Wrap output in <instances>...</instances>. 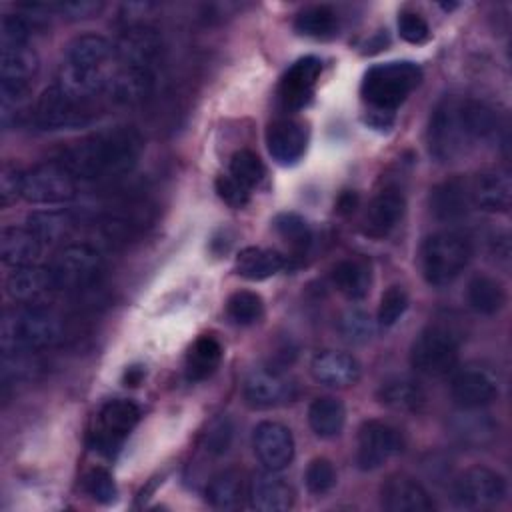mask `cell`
Returning a JSON list of instances; mask_svg holds the SVG:
<instances>
[{"label": "cell", "instance_id": "cell-1", "mask_svg": "<svg viewBox=\"0 0 512 512\" xmlns=\"http://www.w3.org/2000/svg\"><path fill=\"white\" fill-rule=\"evenodd\" d=\"M142 148L140 134L134 128L120 126L72 142L60 152L58 162L76 180H112L136 166Z\"/></svg>", "mask_w": 512, "mask_h": 512}, {"label": "cell", "instance_id": "cell-2", "mask_svg": "<svg viewBox=\"0 0 512 512\" xmlns=\"http://www.w3.org/2000/svg\"><path fill=\"white\" fill-rule=\"evenodd\" d=\"M2 348L36 352L60 344L66 336V322L42 304H16L2 318Z\"/></svg>", "mask_w": 512, "mask_h": 512}, {"label": "cell", "instance_id": "cell-3", "mask_svg": "<svg viewBox=\"0 0 512 512\" xmlns=\"http://www.w3.org/2000/svg\"><path fill=\"white\" fill-rule=\"evenodd\" d=\"M422 70L410 60L376 64L366 70L360 86L362 100L376 112L390 114L420 84Z\"/></svg>", "mask_w": 512, "mask_h": 512}, {"label": "cell", "instance_id": "cell-4", "mask_svg": "<svg viewBox=\"0 0 512 512\" xmlns=\"http://www.w3.org/2000/svg\"><path fill=\"white\" fill-rule=\"evenodd\" d=\"M472 258L470 238L456 230L430 234L420 250L422 274L432 286H446L456 280Z\"/></svg>", "mask_w": 512, "mask_h": 512}, {"label": "cell", "instance_id": "cell-5", "mask_svg": "<svg viewBox=\"0 0 512 512\" xmlns=\"http://www.w3.org/2000/svg\"><path fill=\"white\" fill-rule=\"evenodd\" d=\"M48 268L58 290L86 292L100 282L104 274V260L90 244H66L56 252Z\"/></svg>", "mask_w": 512, "mask_h": 512}, {"label": "cell", "instance_id": "cell-6", "mask_svg": "<svg viewBox=\"0 0 512 512\" xmlns=\"http://www.w3.org/2000/svg\"><path fill=\"white\" fill-rule=\"evenodd\" d=\"M458 338L446 326L424 328L410 348V364L418 374L444 376L458 362Z\"/></svg>", "mask_w": 512, "mask_h": 512}, {"label": "cell", "instance_id": "cell-7", "mask_svg": "<svg viewBox=\"0 0 512 512\" xmlns=\"http://www.w3.org/2000/svg\"><path fill=\"white\" fill-rule=\"evenodd\" d=\"M426 142L430 154L438 162L456 160L470 144L462 126L458 98H444L434 106L428 120Z\"/></svg>", "mask_w": 512, "mask_h": 512}, {"label": "cell", "instance_id": "cell-8", "mask_svg": "<svg viewBox=\"0 0 512 512\" xmlns=\"http://www.w3.org/2000/svg\"><path fill=\"white\" fill-rule=\"evenodd\" d=\"M94 104L72 98L56 84L46 88L34 106V124L40 130H70L90 124L96 116Z\"/></svg>", "mask_w": 512, "mask_h": 512}, {"label": "cell", "instance_id": "cell-9", "mask_svg": "<svg viewBox=\"0 0 512 512\" xmlns=\"http://www.w3.org/2000/svg\"><path fill=\"white\" fill-rule=\"evenodd\" d=\"M140 420V408L126 398H114L102 404L96 414V424L92 430V446L100 454L112 456L124 438L134 430Z\"/></svg>", "mask_w": 512, "mask_h": 512}, {"label": "cell", "instance_id": "cell-10", "mask_svg": "<svg viewBox=\"0 0 512 512\" xmlns=\"http://www.w3.org/2000/svg\"><path fill=\"white\" fill-rule=\"evenodd\" d=\"M78 180L56 160L24 172L22 198L32 204H62L76 196Z\"/></svg>", "mask_w": 512, "mask_h": 512}, {"label": "cell", "instance_id": "cell-11", "mask_svg": "<svg viewBox=\"0 0 512 512\" xmlns=\"http://www.w3.org/2000/svg\"><path fill=\"white\" fill-rule=\"evenodd\" d=\"M506 496V480L484 466L464 470L452 486V500L464 510H484L500 504Z\"/></svg>", "mask_w": 512, "mask_h": 512}, {"label": "cell", "instance_id": "cell-12", "mask_svg": "<svg viewBox=\"0 0 512 512\" xmlns=\"http://www.w3.org/2000/svg\"><path fill=\"white\" fill-rule=\"evenodd\" d=\"M400 432L382 420H366L358 430L356 462L362 470H376L402 450Z\"/></svg>", "mask_w": 512, "mask_h": 512}, {"label": "cell", "instance_id": "cell-13", "mask_svg": "<svg viewBox=\"0 0 512 512\" xmlns=\"http://www.w3.org/2000/svg\"><path fill=\"white\" fill-rule=\"evenodd\" d=\"M116 46V60L122 66L156 72V64L162 58L160 34L144 24L130 26L122 32Z\"/></svg>", "mask_w": 512, "mask_h": 512}, {"label": "cell", "instance_id": "cell-14", "mask_svg": "<svg viewBox=\"0 0 512 512\" xmlns=\"http://www.w3.org/2000/svg\"><path fill=\"white\" fill-rule=\"evenodd\" d=\"M450 392L452 400L462 410H480L496 400L498 380L488 368L480 364H466L454 374Z\"/></svg>", "mask_w": 512, "mask_h": 512}, {"label": "cell", "instance_id": "cell-15", "mask_svg": "<svg viewBox=\"0 0 512 512\" xmlns=\"http://www.w3.org/2000/svg\"><path fill=\"white\" fill-rule=\"evenodd\" d=\"M244 398L254 408H276L296 398V384L276 368H260L248 374Z\"/></svg>", "mask_w": 512, "mask_h": 512}, {"label": "cell", "instance_id": "cell-16", "mask_svg": "<svg viewBox=\"0 0 512 512\" xmlns=\"http://www.w3.org/2000/svg\"><path fill=\"white\" fill-rule=\"evenodd\" d=\"M252 446L258 460L268 470H284L294 458V438L290 428L280 422L264 420L252 432Z\"/></svg>", "mask_w": 512, "mask_h": 512}, {"label": "cell", "instance_id": "cell-17", "mask_svg": "<svg viewBox=\"0 0 512 512\" xmlns=\"http://www.w3.org/2000/svg\"><path fill=\"white\" fill-rule=\"evenodd\" d=\"M380 504L388 512H430L434 500L428 490L410 476H388L380 488Z\"/></svg>", "mask_w": 512, "mask_h": 512}, {"label": "cell", "instance_id": "cell-18", "mask_svg": "<svg viewBox=\"0 0 512 512\" xmlns=\"http://www.w3.org/2000/svg\"><path fill=\"white\" fill-rule=\"evenodd\" d=\"M404 208H406V200L398 188L388 186V188L380 190L370 200V204L364 212V218H362L364 234L370 238L388 236L396 228V224L402 220Z\"/></svg>", "mask_w": 512, "mask_h": 512}, {"label": "cell", "instance_id": "cell-19", "mask_svg": "<svg viewBox=\"0 0 512 512\" xmlns=\"http://www.w3.org/2000/svg\"><path fill=\"white\" fill-rule=\"evenodd\" d=\"M58 292L50 268L22 266L6 278V294L16 304H42L50 294Z\"/></svg>", "mask_w": 512, "mask_h": 512}, {"label": "cell", "instance_id": "cell-20", "mask_svg": "<svg viewBox=\"0 0 512 512\" xmlns=\"http://www.w3.org/2000/svg\"><path fill=\"white\" fill-rule=\"evenodd\" d=\"M322 62L316 56L296 60L280 80V100L288 108H302L310 102L314 86L320 78Z\"/></svg>", "mask_w": 512, "mask_h": 512}, {"label": "cell", "instance_id": "cell-21", "mask_svg": "<svg viewBox=\"0 0 512 512\" xmlns=\"http://www.w3.org/2000/svg\"><path fill=\"white\" fill-rule=\"evenodd\" d=\"M470 200L484 212H506L512 204V180L506 168L480 172L470 184Z\"/></svg>", "mask_w": 512, "mask_h": 512}, {"label": "cell", "instance_id": "cell-22", "mask_svg": "<svg viewBox=\"0 0 512 512\" xmlns=\"http://www.w3.org/2000/svg\"><path fill=\"white\" fill-rule=\"evenodd\" d=\"M306 142H308L306 128L296 120H288V118L274 120L266 128L268 152L282 166L296 164L306 152Z\"/></svg>", "mask_w": 512, "mask_h": 512}, {"label": "cell", "instance_id": "cell-23", "mask_svg": "<svg viewBox=\"0 0 512 512\" xmlns=\"http://www.w3.org/2000/svg\"><path fill=\"white\" fill-rule=\"evenodd\" d=\"M316 382L330 388L354 386L360 378V364L354 356L336 350L318 352L310 364Z\"/></svg>", "mask_w": 512, "mask_h": 512}, {"label": "cell", "instance_id": "cell-24", "mask_svg": "<svg viewBox=\"0 0 512 512\" xmlns=\"http://www.w3.org/2000/svg\"><path fill=\"white\" fill-rule=\"evenodd\" d=\"M248 498L250 506L260 512H284L294 504V492L288 482L268 468L252 476Z\"/></svg>", "mask_w": 512, "mask_h": 512}, {"label": "cell", "instance_id": "cell-25", "mask_svg": "<svg viewBox=\"0 0 512 512\" xmlns=\"http://www.w3.org/2000/svg\"><path fill=\"white\" fill-rule=\"evenodd\" d=\"M64 62L110 72L118 66L116 46L110 40H106L104 36L82 34L68 44Z\"/></svg>", "mask_w": 512, "mask_h": 512}, {"label": "cell", "instance_id": "cell-26", "mask_svg": "<svg viewBox=\"0 0 512 512\" xmlns=\"http://www.w3.org/2000/svg\"><path fill=\"white\" fill-rule=\"evenodd\" d=\"M0 82L30 86L36 76L40 60L30 42H0Z\"/></svg>", "mask_w": 512, "mask_h": 512}, {"label": "cell", "instance_id": "cell-27", "mask_svg": "<svg viewBox=\"0 0 512 512\" xmlns=\"http://www.w3.org/2000/svg\"><path fill=\"white\" fill-rule=\"evenodd\" d=\"M470 184L460 178H450L430 190L428 206L440 222H456L466 216L470 208Z\"/></svg>", "mask_w": 512, "mask_h": 512}, {"label": "cell", "instance_id": "cell-28", "mask_svg": "<svg viewBox=\"0 0 512 512\" xmlns=\"http://www.w3.org/2000/svg\"><path fill=\"white\" fill-rule=\"evenodd\" d=\"M154 80L156 72L118 64L108 86V100L114 104H138L152 92Z\"/></svg>", "mask_w": 512, "mask_h": 512}, {"label": "cell", "instance_id": "cell-29", "mask_svg": "<svg viewBox=\"0 0 512 512\" xmlns=\"http://www.w3.org/2000/svg\"><path fill=\"white\" fill-rule=\"evenodd\" d=\"M42 254L40 240L28 228H4L0 234V258L6 266H32Z\"/></svg>", "mask_w": 512, "mask_h": 512}, {"label": "cell", "instance_id": "cell-30", "mask_svg": "<svg viewBox=\"0 0 512 512\" xmlns=\"http://www.w3.org/2000/svg\"><path fill=\"white\" fill-rule=\"evenodd\" d=\"M376 396L382 406L398 412H416L426 402L424 388L416 380L406 376H394L384 380Z\"/></svg>", "mask_w": 512, "mask_h": 512}, {"label": "cell", "instance_id": "cell-31", "mask_svg": "<svg viewBox=\"0 0 512 512\" xmlns=\"http://www.w3.org/2000/svg\"><path fill=\"white\" fill-rule=\"evenodd\" d=\"M286 266V258L270 248L248 246L236 256V274L246 280H266Z\"/></svg>", "mask_w": 512, "mask_h": 512}, {"label": "cell", "instance_id": "cell-32", "mask_svg": "<svg viewBox=\"0 0 512 512\" xmlns=\"http://www.w3.org/2000/svg\"><path fill=\"white\" fill-rule=\"evenodd\" d=\"M76 226V220L68 212L44 210L32 212L26 218V228L40 240L42 246H52L64 242Z\"/></svg>", "mask_w": 512, "mask_h": 512}, {"label": "cell", "instance_id": "cell-33", "mask_svg": "<svg viewBox=\"0 0 512 512\" xmlns=\"http://www.w3.org/2000/svg\"><path fill=\"white\" fill-rule=\"evenodd\" d=\"M460 118L470 144L490 140L498 132V116L484 102L460 100Z\"/></svg>", "mask_w": 512, "mask_h": 512}, {"label": "cell", "instance_id": "cell-34", "mask_svg": "<svg viewBox=\"0 0 512 512\" xmlns=\"http://www.w3.org/2000/svg\"><path fill=\"white\" fill-rule=\"evenodd\" d=\"M346 420L344 404L334 396H320L308 408V424L320 438H334L342 432Z\"/></svg>", "mask_w": 512, "mask_h": 512}, {"label": "cell", "instance_id": "cell-35", "mask_svg": "<svg viewBox=\"0 0 512 512\" xmlns=\"http://www.w3.org/2000/svg\"><path fill=\"white\" fill-rule=\"evenodd\" d=\"M222 360V344L210 336L202 334L194 340L186 354V376L188 380H204L208 378Z\"/></svg>", "mask_w": 512, "mask_h": 512}, {"label": "cell", "instance_id": "cell-36", "mask_svg": "<svg viewBox=\"0 0 512 512\" xmlns=\"http://www.w3.org/2000/svg\"><path fill=\"white\" fill-rule=\"evenodd\" d=\"M466 298L470 308L482 316H492L506 304V292L502 284L486 274H478L468 282Z\"/></svg>", "mask_w": 512, "mask_h": 512}, {"label": "cell", "instance_id": "cell-37", "mask_svg": "<svg viewBox=\"0 0 512 512\" xmlns=\"http://www.w3.org/2000/svg\"><path fill=\"white\" fill-rule=\"evenodd\" d=\"M330 278H332V284L336 286V290L350 300H360L368 294L370 270L360 260H352V258L340 260L332 268Z\"/></svg>", "mask_w": 512, "mask_h": 512}, {"label": "cell", "instance_id": "cell-38", "mask_svg": "<svg viewBox=\"0 0 512 512\" xmlns=\"http://www.w3.org/2000/svg\"><path fill=\"white\" fill-rule=\"evenodd\" d=\"M294 30L302 36L326 40L338 32V14L324 4L306 6L294 18Z\"/></svg>", "mask_w": 512, "mask_h": 512}, {"label": "cell", "instance_id": "cell-39", "mask_svg": "<svg viewBox=\"0 0 512 512\" xmlns=\"http://www.w3.org/2000/svg\"><path fill=\"white\" fill-rule=\"evenodd\" d=\"M242 478L236 470H222L214 474L206 486V500L218 510H232L240 504Z\"/></svg>", "mask_w": 512, "mask_h": 512}, {"label": "cell", "instance_id": "cell-40", "mask_svg": "<svg viewBox=\"0 0 512 512\" xmlns=\"http://www.w3.org/2000/svg\"><path fill=\"white\" fill-rule=\"evenodd\" d=\"M454 434L462 444L484 446L496 436V424L486 414H474V410H466V414L456 418Z\"/></svg>", "mask_w": 512, "mask_h": 512}, {"label": "cell", "instance_id": "cell-41", "mask_svg": "<svg viewBox=\"0 0 512 512\" xmlns=\"http://www.w3.org/2000/svg\"><path fill=\"white\" fill-rule=\"evenodd\" d=\"M226 314L238 326L256 324L264 314V302L260 294L250 290H238L226 300Z\"/></svg>", "mask_w": 512, "mask_h": 512}, {"label": "cell", "instance_id": "cell-42", "mask_svg": "<svg viewBox=\"0 0 512 512\" xmlns=\"http://www.w3.org/2000/svg\"><path fill=\"white\" fill-rule=\"evenodd\" d=\"M274 228L282 240H286L294 250L304 252L312 242V230L308 222L294 214V212H282L274 218Z\"/></svg>", "mask_w": 512, "mask_h": 512}, {"label": "cell", "instance_id": "cell-43", "mask_svg": "<svg viewBox=\"0 0 512 512\" xmlns=\"http://www.w3.org/2000/svg\"><path fill=\"white\" fill-rule=\"evenodd\" d=\"M230 176L250 190L262 182L264 164L252 150H238L230 158Z\"/></svg>", "mask_w": 512, "mask_h": 512}, {"label": "cell", "instance_id": "cell-44", "mask_svg": "<svg viewBox=\"0 0 512 512\" xmlns=\"http://www.w3.org/2000/svg\"><path fill=\"white\" fill-rule=\"evenodd\" d=\"M232 440H234V424L228 416H220L208 424L202 438V448L210 456H222L230 450Z\"/></svg>", "mask_w": 512, "mask_h": 512}, {"label": "cell", "instance_id": "cell-45", "mask_svg": "<svg viewBox=\"0 0 512 512\" xmlns=\"http://www.w3.org/2000/svg\"><path fill=\"white\" fill-rule=\"evenodd\" d=\"M340 334L344 340L348 342H354V344H362V342H368L370 336L374 334V322L372 318L364 312V310H348L342 314L340 318Z\"/></svg>", "mask_w": 512, "mask_h": 512}, {"label": "cell", "instance_id": "cell-46", "mask_svg": "<svg viewBox=\"0 0 512 512\" xmlns=\"http://www.w3.org/2000/svg\"><path fill=\"white\" fill-rule=\"evenodd\" d=\"M408 308V292L402 286H390L382 298H380V306H378V324L388 328L394 326L400 316L406 312Z\"/></svg>", "mask_w": 512, "mask_h": 512}, {"label": "cell", "instance_id": "cell-47", "mask_svg": "<svg viewBox=\"0 0 512 512\" xmlns=\"http://www.w3.org/2000/svg\"><path fill=\"white\" fill-rule=\"evenodd\" d=\"M306 488L312 494H326L336 486V470L330 460L314 458L304 472Z\"/></svg>", "mask_w": 512, "mask_h": 512}, {"label": "cell", "instance_id": "cell-48", "mask_svg": "<svg viewBox=\"0 0 512 512\" xmlns=\"http://www.w3.org/2000/svg\"><path fill=\"white\" fill-rule=\"evenodd\" d=\"M84 488L96 502H102V504H108L116 498V484L112 480V474L100 466L88 470L84 478Z\"/></svg>", "mask_w": 512, "mask_h": 512}, {"label": "cell", "instance_id": "cell-49", "mask_svg": "<svg viewBox=\"0 0 512 512\" xmlns=\"http://www.w3.org/2000/svg\"><path fill=\"white\" fill-rule=\"evenodd\" d=\"M398 34L408 44H424L430 38V26L418 12L402 10L398 14Z\"/></svg>", "mask_w": 512, "mask_h": 512}, {"label": "cell", "instance_id": "cell-50", "mask_svg": "<svg viewBox=\"0 0 512 512\" xmlns=\"http://www.w3.org/2000/svg\"><path fill=\"white\" fill-rule=\"evenodd\" d=\"M24 188V172L14 164H4L0 170V204L10 206L18 198H22Z\"/></svg>", "mask_w": 512, "mask_h": 512}, {"label": "cell", "instance_id": "cell-51", "mask_svg": "<svg viewBox=\"0 0 512 512\" xmlns=\"http://www.w3.org/2000/svg\"><path fill=\"white\" fill-rule=\"evenodd\" d=\"M216 194L220 196L222 202H226L230 208H244L248 204V188H244L236 178L228 176H218L216 178Z\"/></svg>", "mask_w": 512, "mask_h": 512}, {"label": "cell", "instance_id": "cell-52", "mask_svg": "<svg viewBox=\"0 0 512 512\" xmlns=\"http://www.w3.org/2000/svg\"><path fill=\"white\" fill-rule=\"evenodd\" d=\"M102 10L100 2H86V0H72V2H54L52 4V12L66 16V18H90L96 16Z\"/></svg>", "mask_w": 512, "mask_h": 512}, {"label": "cell", "instance_id": "cell-53", "mask_svg": "<svg viewBox=\"0 0 512 512\" xmlns=\"http://www.w3.org/2000/svg\"><path fill=\"white\" fill-rule=\"evenodd\" d=\"M492 252L496 254V258L508 260V256H510V242H508V236H506V234L496 236V238L492 240Z\"/></svg>", "mask_w": 512, "mask_h": 512}, {"label": "cell", "instance_id": "cell-54", "mask_svg": "<svg viewBox=\"0 0 512 512\" xmlns=\"http://www.w3.org/2000/svg\"><path fill=\"white\" fill-rule=\"evenodd\" d=\"M354 204H356V194H352V192H346V194H342L340 196V200H338V212H350L352 208H354Z\"/></svg>", "mask_w": 512, "mask_h": 512}, {"label": "cell", "instance_id": "cell-55", "mask_svg": "<svg viewBox=\"0 0 512 512\" xmlns=\"http://www.w3.org/2000/svg\"><path fill=\"white\" fill-rule=\"evenodd\" d=\"M142 376H144V370L138 368V366H132V368L126 370V382H128L130 386H136V384L142 380Z\"/></svg>", "mask_w": 512, "mask_h": 512}]
</instances>
